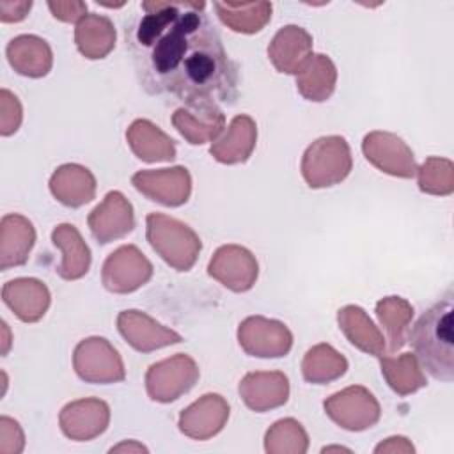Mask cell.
I'll return each instance as SVG.
<instances>
[{"label":"cell","mask_w":454,"mask_h":454,"mask_svg":"<svg viewBox=\"0 0 454 454\" xmlns=\"http://www.w3.org/2000/svg\"><path fill=\"white\" fill-rule=\"evenodd\" d=\"M144 14L126 41L144 89L168 94L188 108L234 103L238 67L206 14V2L140 4Z\"/></svg>","instance_id":"1"},{"label":"cell","mask_w":454,"mask_h":454,"mask_svg":"<svg viewBox=\"0 0 454 454\" xmlns=\"http://www.w3.org/2000/svg\"><path fill=\"white\" fill-rule=\"evenodd\" d=\"M454 293H447L433 303L410 332V344L417 362L434 378L445 383L454 380V335H452Z\"/></svg>","instance_id":"2"},{"label":"cell","mask_w":454,"mask_h":454,"mask_svg":"<svg viewBox=\"0 0 454 454\" xmlns=\"http://www.w3.org/2000/svg\"><path fill=\"white\" fill-rule=\"evenodd\" d=\"M145 222L153 250L177 271H188L202 248L199 236L186 223L163 213H149Z\"/></svg>","instance_id":"3"},{"label":"cell","mask_w":454,"mask_h":454,"mask_svg":"<svg viewBox=\"0 0 454 454\" xmlns=\"http://www.w3.org/2000/svg\"><path fill=\"white\" fill-rule=\"evenodd\" d=\"M351 151L346 138L330 135L312 142L301 158V176L310 188L333 186L351 172Z\"/></svg>","instance_id":"4"},{"label":"cell","mask_w":454,"mask_h":454,"mask_svg":"<svg viewBox=\"0 0 454 454\" xmlns=\"http://www.w3.org/2000/svg\"><path fill=\"white\" fill-rule=\"evenodd\" d=\"M73 365L87 383H115L124 380V364L117 349L105 337H89L78 342Z\"/></svg>","instance_id":"5"},{"label":"cell","mask_w":454,"mask_h":454,"mask_svg":"<svg viewBox=\"0 0 454 454\" xmlns=\"http://www.w3.org/2000/svg\"><path fill=\"white\" fill-rule=\"evenodd\" d=\"M197 380L199 367L195 360L184 353H177L149 367L145 374V387L153 401L170 403L186 394Z\"/></svg>","instance_id":"6"},{"label":"cell","mask_w":454,"mask_h":454,"mask_svg":"<svg viewBox=\"0 0 454 454\" xmlns=\"http://www.w3.org/2000/svg\"><path fill=\"white\" fill-rule=\"evenodd\" d=\"M238 342L250 356L277 358L289 353L293 335L289 328L277 319L250 316L239 323Z\"/></svg>","instance_id":"7"},{"label":"cell","mask_w":454,"mask_h":454,"mask_svg":"<svg viewBox=\"0 0 454 454\" xmlns=\"http://www.w3.org/2000/svg\"><path fill=\"white\" fill-rule=\"evenodd\" d=\"M323 406L333 422L349 431H364L380 419V404L376 397L358 385L330 395Z\"/></svg>","instance_id":"8"},{"label":"cell","mask_w":454,"mask_h":454,"mask_svg":"<svg viewBox=\"0 0 454 454\" xmlns=\"http://www.w3.org/2000/svg\"><path fill=\"white\" fill-rule=\"evenodd\" d=\"M153 277V264L135 247L124 245L112 252L103 264V286L112 293H133Z\"/></svg>","instance_id":"9"},{"label":"cell","mask_w":454,"mask_h":454,"mask_svg":"<svg viewBox=\"0 0 454 454\" xmlns=\"http://www.w3.org/2000/svg\"><path fill=\"white\" fill-rule=\"evenodd\" d=\"M207 273L227 289L243 293L255 284L259 268L250 250L238 245H223L213 254Z\"/></svg>","instance_id":"10"},{"label":"cell","mask_w":454,"mask_h":454,"mask_svg":"<svg viewBox=\"0 0 454 454\" xmlns=\"http://www.w3.org/2000/svg\"><path fill=\"white\" fill-rule=\"evenodd\" d=\"M362 151L367 161H371L381 172L397 177H413L417 174L413 153L397 135L372 131L364 137Z\"/></svg>","instance_id":"11"},{"label":"cell","mask_w":454,"mask_h":454,"mask_svg":"<svg viewBox=\"0 0 454 454\" xmlns=\"http://www.w3.org/2000/svg\"><path fill=\"white\" fill-rule=\"evenodd\" d=\"M133 186L147 199L163 206H181L192 192V179L184 167L140 170L131 177Z\"/></svg>","instance_id":"12"},{"label":"cell","mask_w":454,"mask_h":454,"mask_svg":"<svg viewBox=\"0 0 454 454\" xmlns=\"http://www.w3.org/2000/svg\"><path fill=\"white\" fill-rule=\"evenodd\" d=\"M87 223L98 243L106 245L133 231V206L121 192H108L103 202L90 211Z\"/></svg>","instance_id":"13"},{"label":"cell","mask_w":454,"mask_h":454,"mask_svg":"<svg viewBox=\"0 0 454 454\" xmlns=\"http://www.w3.org/2000/svg\"><path fill=\"white\" fill-rule=\"evenodd\" d=\"M117 328L124 340L142 353H149L183 340L177 332L165 328L140 310H122L117 316Z\"/></svg>","instance_id":"14"},{"label":"cell","mask_w":454,"mask_h":454,"mask_svg":"<svg viewBox=\"0 0 454 454\" xmlns=\"http://www.w3.org/2000/svg\"><path fill=\"white\" fill-rule=\"evenodd\" d=\"M110 420V408L101 399H80L66 404L60 411L59 422L62 433L76 442L90 440L101 434Z\"/></svg>","instance_id":"15"},{"label":"cell","mask_w":454,"mask_h":454,"mask_svg":"<svg viewBox=\"0 0 454 454\" xmlns=\"http://www.w3.org/2000/svg\"><path fill=\"white\" fill-rule=\"evenodd\" d=\"M268 57L277 71L298 74L312 57V35L298 25H286L273 35Z\"/></svg>","instance_id":"16"},{"label":"cell","mask_w":454,"mask_h":454,"mask_svg":"<svg viewBox=\"0 0 454 454\" xmlns=\"http://www.w3.org/2000/svg\"><path fill=\"white\" fill-rule=\"evenodd\" d=\"M229 417V404L218 394H206L179 415V429L190 438L206 440L222 431Z\"/></svg>","instance_id":"17"},{"label":"cell","mask_w":454,"mask_h":454,"mask_svg":"<svg viewBox=\"0 0 454 454\" xmlns=\"http://www.w3.org/2000/svg\"><path fill=\"white\" fill-rule=\"evenodd\" d=\"M239 395L254 411H266L287 403L289 380L284 372H248L239 381Z\"/></svg>","instance_id":"18"},{"label":"cell","mask_w":454,"mask_h":454,"mask_svg":"<svg viewBox=\"0 0 454 454\" xmlns=\"http://www.w3.org/2000/svg\"><path fill=\"white\" fill-rule=\"evenodd\" d=\"M4 303L25 323L39 321L50 307V291L37 278H14L2 287Z\"/></svg>","instance_id":"19"},{"label":"cell","mask_w":454,"mask_h":454,"mask_svg":"<svg viewBox=\"0 0 454 454\" xmlns=\"http://www.w3.org/2000/svg\"><path fill=\"white\" fill-rule=\"evenodd\" d=\"M35 241V231L30 220L23 215L9 213L0 222V270L21 266Z\"/></svg>","instance_id":"20"},{"label":"cell","mask_w":454,"mask_h":454,"mask_svg":"<svg viewBox=\"0 0 454 454\" xmlns=\"http://www.w3.org/2000/svg\"><path fill=\"white\" fill-rule=\"evenodd\" d=\"M5 55L16 73L30 78H41L48 74L53 64L51 48L48 43L32 34L16 35L11 39L5 48Z\"/></svg>","instance_id":"21"},{"label":"cell","mask_w":454,"mask_h":454,"mask_svg":"<svg viewBox=\"0 0 454 454\" xmlns=\"http://www.w3.org/2000/svg\"><path fill=\"white\" fill-rule=\"evenodd\" d=\"M50 192L64 206L80 207L94 199L96 179L89 168L76 163H66L51 174Z\"/></svg>","instance_id":"22"},{"label":"cell","mask_w":454,"mask_h":454,"mask_svg":"<svg viewBox=\"0 0 454 454\" xmlns=\"http://www.w3.org/2000/svg\"><path fill=\"white\" fill-rule=\"evenodd\" d=\"M255 140H257V128L254 119L248 115H236L231 121L225 135L216 142H213V145L209 147V153L220 163H227V165L243 163L252 154L255 147Z\"/></svg>","instance_id":"23"},{"label":"cell","mask_w":454,"mask_h":454,"mask_svg":"<svg viewBox=\"0 0 454 454\" xmlns=\"http://www.w3.org/2000/svg\"><path fill=\"white\" fill-rule=\"evenodd\" d=\"M176 129L192 144L200 145L215 140L223 129L225 119L218 106H199V108H179L172 115Z\"/></svg>","instance_id":"24"},{"label":"cell","mask_w":454,"mask_h":454,"mask_svg":"<svg viewBox=\"0 0 454 454\" xmlns=\"http://www.w3.org/2000/svg\"><path fill=\"white\" fill-rule=\"evenodd\" d=\"M126 140L142 161H172L176 158L174 140L147 119H137L128 128Z\"/></svg>","instance_id":"25"},{"label":"cell","mask_w":454,"mask_h":454,"mask_svg":"<svg viewBox=\"0 0 454 454\" xmlns=\"http://www.w3.org/2000/svg\"><path fill=\"white\" fill-rule=\"evenodd\" d=\"M51 241L62 250V262L55 271L66 280L82 278L90 266V250L78 229L71 223H60L53 229Z\"/></svg>","instance_id":"26"},{"label":"cell","mask_w":454,"mask_h":454,"mask_svg":"<svg viewBox=\"0 0 454 454\" xmlns=\"http://www.w3.org/2000/svg\"><path fill=\"white\" fill-rule=\"evenodd\" d=\"M74 43L78 51L90 60L106 57L115 46L114 23L101 14L89 12L76 23Z\"/></svg>","instance_id":"27"},{"label":"cell","mask_w":454,"mask_h":454,"mask_svg":"<svg viewBox=\"0 0 454 454\" xmlns=\"http://www.w3.org/2000/svg\"><path fill=\"white\" fill-rule=\"evenodd\" d=\"M337 321L339 328L355 348L374 356L385 355V339L364 309L356 305H346L339 310Z\"/></svg>","instance_id":"28"},{"label":"cell","mask_w":454,"mask_h":454,"mask_svg":"<svg viewBox=\"0 0 454 454\" xmlns=\"http://www.w3.org/2000/svg\"><path fill=\"white\" fill-rule=\"evenodd\" d=\"M220 21L239 34H255L271 20L270 2H215Z\"/></svg>","instance_id":"29"},{"label":"cell","mask_w":454,"mask_h":454,"mask_svg":"<svg viewBox=\"0 0 454 454\" xmlns=\"http://www.w3.org/2000/svg\"><path fill=\"white\" fill-rule=\"evenodd\" d=\"M337 82V69L333 62L323 55H312L307 66L296 74V89L309 101H326Z\"/></svg>","instance_id":"30"},{"label":"cell","mask_w":454,"mask_h":454,"mask_svg":"<svg viewBox=\"0 0 454 454\" xmlns=\"http://www.w3.org/2000/svg\"><path fill=\"white\" fill-rule=\"evenodd\" d=\"M348 369V360L330 344H317L310 348L301 362L305 381L325 385L340 378Z\"/></svg>","instance_id":"31"},{"label":"cell","mask_w":454,"mask_h":454,"mask_svg":"<svg viewBox=\"0 0 454 454\" xmlns=\"http://www.w3.org/2000/svg\"><path fill=\"white\" fill-rule=\"evenodd\" d=\"M378 358L381 360V372L394 392L406 395L427 385L413 353H403L397 358L381 355Z\"/></svg>","instance_id":"32"},{"label":"cell","mask_w":454,"mask_h":454,"mask_svg":"<svg viewBox=\"0 0 454 454\" xmlns=\"http://www.w3.org/2000/svg\"><path fill=\"white\" fill-rule=\"evenodd\" d=\"M376 316L387 332L388 351L401 349L406 342V328L413 317V307L399 296H387L376 303Z\"/></svg>","instance_id":"33"},{"label":"cell","mask_w":454,"mask_h":454,"mask_svg":"<svg viewBox=\"0 0 454 454\" xmlns=\"http://www.w3.org/2000/svg\"><path fill=\"white\" fill-rule=\"evenodd\" d=\"M419 174V188L433 195H449L452 192V163L449 160L427 158Z\"/></svg>","instance_id":"34"},{"label":"cell","mask_w":454,"mask_h":454,"mask_svg":"<svg viewBox=\"0 0 454 454\" xmlns=\"http://www.w3.org/2000/svg\"><path fill=\"white\" fill-rule=\"evenodd\" d=\"M21 105L18 101V98L7 90L2 89L0 90V133L2 137H9L12 133L18 131L20 124H21Z\"/></svg>","instance_id":"35"},{"label":"cell","mask_w":454,"mask_h":454,"mask_svg":"<svg viewBox=\"0 0 454 454\" xmlns=\"http://www.w3.org/2000/svg\"><path fill=\"white\" fill-rule=\"evenodd\" d=\"M48 9L51 11V14L60 20V21H67V23H74L80 21L82 18L87 16V4L85 2H48Z\"/></svg>","instance_id":"36"},{"label":"cell","mask_w":454,"mask_h":454,"mask_svg":"<svg viewBox=\"0 0 454 454\" xmlns=\"http://www.w3.org/2000/svg\"><path fill=\"white\" fill-rule=\"evenodd\" d=\"M32 7V2H0V20L4 23L21 21Z\"/></svg>","instance_id":"37"},{"label":"cell","mask_w":454,"mask_h":454,"mask_svg":"<svg viewBox=\"0 0 454 454\" xmlns=\"http://www.w3.org/2000/svg\"><path fill=\"white\" fill-rule=\"evenodd\" d=\"M12 438L16 440H23V433L20 429V424L9 417H2L0 419V452L7 454L9 449V442H12Z\"/></svg>","instance_id":"38"}]
</instances>
